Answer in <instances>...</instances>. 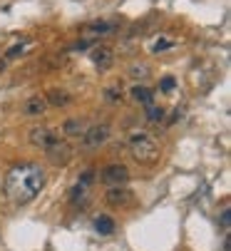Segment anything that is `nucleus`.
Masks as SVG:
<instances>
[{"instance_id": "obj_1", "label": "nucleus", "mask_w": 231, "mask_h": 251, "mask_svg": "<svg viewBox=\"0 0 231 251\" xmlns=\"http://www.w3.org/2000/svg\"><path fill=\"white\" fill-rule=\"evenodd\" d=\"M43 187H45V169L32 162L15 164L5 174V184H3V189L13 204H30L40 194Z\"/></svg>"}, {"instance_id": "obj_2", "label": "nucleus", "mask_w": 231, "mask_h": 251, "mask_svg": "<svg viewBox=\"0 0 231 251\" xmlns=\"http://www.w3.org/2000/svg\"><path fill=\"white\" fill-rule=\"evenodd\" d=\"M129 152L134 154L137 162L149 164V162L157 159L159 145H157V139H154L149 132H134V134L129 137Z\"/></svg>"}, {"instance_id": "obj_3", "label": "nucleus", "mask_w": 231, "mask_h": 251, "mask_svg": "<svg viewBox=\"0 0 231 251\" xmlns=\"http://www.w3.org/2000/svg\"><path fill=\"white\" fill-rule=\"evenodd\" d=\"M100 182L107 187H125L129 182V169L125 164H107L100 172Z\"/></svg>"}, {"instance_id": "obj_4", "label": "nucleus", "mask_w": 231, "mask_h": 251, "mask_svg": "<svg viewBox=\"0 0 231 251\" xmlns=\"http://www.w3.org/2000/svg\"><path fill=\"white\" fill-rule=\"evenodd\" d=\"M109 139V125H92L87 127V132L82 134V150H97Z\"/></svg>"}, {"instance_id": "obj_5", "label": "nucleus", "mask_w": 231, "mask_h": 251, "mask_svg": "<svg viewBox=\"0 0 231 251\" xmlns=\"http://www.w3.org/2000/svg\"><path fill=\"white\" fill-rule=\"evenodd\" d=\"M30 142L35 147H40V150H50V147H55L57 142H60V134L52 129V127H32L30 129Z\"/></svg>"}, {"instance_id": "obj_6", "label": "nucleus", "mask_w": 231, "mask_h": 251, "mask_svg": "<svg viewBox=\"0 0 231 251\" xmlns=\"http://www.w3.org/2000/svg\"><path fill=\"white\" fill-rule=\"evenodd\" d=\"M92 62H95V67L97 70H109L112 67V62H114V50L112 48H104V45H100V48H95L92 50Z\"/></svg>"}, {"instance_id": "obj_7", "label": "nucleus", "mask_w": 231, "mask_h": 251, "mask_svg": "<svg viewBox=\"0 0 231 251\" xmlns=\"http://www.w3.org/2000/svg\"><path fill=\"white\" fill-rule=\"evenodd\" d=\"M48 157H50V162H52V164H67V162H70V157H72V147L67 145L65 139H60L55 147H50V150H48Z\"/></svg>"}, {"instance_id": "obj_8", "label": "nucleus", "mask_w": 231, "mask_h": 251, "mask_svg": "<svg viewBox=\"0 0 231 251\" xmlns=\"http://www.w3.org/2000/svg\"><path fill=\"white\" fill-rule=\"evenodd\" d=\"M45 110H48V102H45V97H40V95L27 97V100H25V104H23V112H25V115H30V117H40Z\"/></svg>"}, {"instance_id": "obj_9", "label": "nucleus", "mask_w": 231, "mask_h": 251, "mask_svg": "<svg viewBox=\"0 0 231 251\" xmlns=\"http://www.w3.org/2000/svg\"><path fill=\"white\" fill-rule=\"evenodd\" d=\"M132 197H134V194H132L129 189H125V187H112V189L107 192V204H109V206H125V204H129Z\"/></svg>"}, {"instance_id": "obj_10", "label": "nucleus", "mask_w": 231, "mask_h": 251, "mask_svg": "<svg viewBox=\"0 0 231 251\" xmlns=\"http://www.w3.org/2000/svg\"><path fill=\"white\" fill-rule=\"evenodd\" d=\"M62 132L70 134V137H82V134L87 132V122H85L82 117H70V120H65Z\"/></svg>"}, {"instance_id": "obj_11", "label": "nucleus", "mask_w": 231, "mask_h": 251, "mask_svg": "<svg viewBox=\"0 0 231 251\" xmlns=\"http://www.w3.org/2000/svg\"><path fill=\"white\" fill-rule=\"evenodd\" d=\"M112 30H114V25H112V23H104V20H95V23L82 25V32H85V35H107V32H112Z\"/></svg>"}, {"instance_id": "obj_12", "label": "nucleus", "mask_w": 231, "mask_h": 251, "mask_svg": "<svg viewBox=\"0 0 231 251\" xmlns=\"http://www.w3.org/2000/svg\"><path fill=\"white\" fill-rule=\"evenodd\" d=\"M70 100H72V97H70V92H65V90H50L48 97H45V102L52 104V107H67Z\"/></svg>"}, {"instance_id": "obj_13", "label": "nucleus", "mask_w": 231, "mask_h": 251, "mask_svg": "<svg viewBox=\"0 0 231 251\" xmlns=\"http://www.w3.org/2000/svg\"><path fill=\"white\" fill-rule=\"evenodd\" d=\"M132 97L137 100V102H142V104H152V90L149 87H144V85H137V87H132Z\"/></svg>"}, {"instance_id": "obj_14", "label": "nucleus", "mask_w": 231, "mask_h": 251, "mask_svg": "<svg viewBox=\"0 0 231 251\" xmlns=\"http://www.w3.org/2000/svg\"><path fill=\"white\" fill-rule=\"evenodd\" d=\"M95 229H97L100 234H112V231H114V222L102 214V217H97V219H95Z\"/></svg>"}, {"instance_id": "obj_15", "label": "nucleus", "mask_w": 231, "mask_h": 251, "mask_svg": "<svg viewBox=\"0 0 231 251\" xmlns=\"http://www.w3.org/2000/svg\"><path fill=\"white\" fill-rule=\"evenodd\" d=\"M162 117H164V110H162V107H154V104L147 107V120H149V122H159Z\"/></svg>"}, {"instance_id": "obj_16", "label": "nucleus", "mask_w": 231, "mask_h": 251, "mask_svg": "<svg viewBox=\"0 0 231 251\" xmlns=\"http://www.w3.org/2000/svg\"><path fill=\"white\" fill-rule=\"evenodd\" d=\"M104 100L107 102H120L122 100V87L117 85V87H107L104 90Z\"/></svg>"}, {"instance_id": "obj_17", "label": "nucleus", "mask_w": 231, "mask_h": 251, "mask_svg": "<svg viewBox=\"0 0 231 251\" xmlns=\"http://www.w3.org/2000/svg\"><path fill=\"white\" fill-rule=\"evenodd\" d=\"M92 176H95V172H92V169H87V172L80 176V182H77V187H85V189H87V187L92 184Z\"/></svg>"}, {"instance_id": "obj_18", "label": "nucleus", "mask_w": 231, "mask_h": 251, "mask_svg": "<svg viewBox=\"0 0 231 251\" xmlns=\"http://www.w3.org/2000/svg\"><path fill=\"white\" fill-rule=\"evenodd\" d=\"M172 45H174L172 40H167V38H162L159 43H154V48H152V50H154V52H162V50H167V48H172Z\"/></svg>"}, {"instance_id": "obj_19", "label": "nucleus", "mask_w": 231, "mask_h": 251, "mask_svg": "<svg viewBox=\"0 0 231 251\" xmlns=\"http://www.w3.org/2000/svg\"><path fill=\"white\" fill-rule=\"evenodd\" d=\"M139 75H142V77H147V75H149V67H147V65H142V67H139V65H134V67H132V77H139Z\"/></svg>"}, {"instance_id": "obj_20", "label": "nucleus", "mask_w": 231, "mask_h": 251, "mask_svg": "<svg viewBox=\"0 0 231 251\" xmlns=\"http://www.w3.org/2000/svg\"><path fill=\"white\" fill-rule=\"evenodd\" d=\"M162 90H164V92H172V90H174V77H164V80H162Z\"/></svg>"}, {"instance_id": "obj_21", "label": "nucleus", "mask_w": 231, "mask_h": 251, "mask_svg": "<svg viewBox=\"0 0 231 251\" xmlns=\"http://www.w3.org/2000/svg\"><path fill=\"white\" fill-rule=\"evenodd\" d=\"M23 48H25L23 43H20V45H15V48H10V50H8V57H15V55H20V52H23Z\"/></svg>"}, {"instance_id": "obj_22", "label": "nucleus", "mask_w": 231, "mask_h": 251, "mask_svg": "<svg viewBox=\"0 0 231 251\" xmlns=\"http://www.w3.org/2000/svg\"><path fill=\"white\" fill-rule=\"evenodd\" d=\"M229 224H231V222H229V209H224V211H221V226L229 229Z\"/></svg>"}, {"instance_id": "obj_23", "label": "nucleus", "mask_w": 231, "mask_h": 251, "mask_svg": "<svg viewBox=\"0 0 231 251\" xmlns=\"http://www.w3.org/2000/svg\"><path fill=\"white\" fill-rule=\"evenodd\" d=\"M3 70H5V60H0V73H3Z\"/></svg>"}]
</instances>
